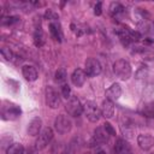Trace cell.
<instances>
[{
  "label": "cell",
  "instance_id": "obj_1",
  "mask_svg": "<svg viewBox=\"0 0 154 154\" xmlns=\"http://www.w3.org/2000/svg\"><path fill=\"white\" fill-rule=\"evenodd\" d=\"M20 107L10 101H2L1 106V119L2 120H16L20 117Z\"/></svg>",
  "mask_w": 154,
  "mask_h": 154
},
{
  "label": "cell",
  "instance_id": "obj_2",
  "mask_svg": "<svg viewBox=\"0 0 154 154\" xmlns=\"http://www.w3.org/2000/svg\"><path fill=\"white\" fill-rule=\"evenodd\" d=\"M113 72L120 79H128L131 76V65L125 59H119L113 64Z\"/></svg>",
  "mask_w": 154,
  "mask_h": 154
},
{
  "label": "cell",
  "instance_id": "obj_3",
  "mask_svg": "<svg viewBox=\"0 0 154 154\" xmlns=\"http://www.w3.org/2000/svg\"><path fill=\"white\" fill-rule=\"evenodd\" d=\"M83 112L88 118V120L91 123L99 122L101 117V109L97 107V105L94 101H85V103L83 105Z\"/></svg>",
  "mask_w": 154,
  "mask_h": 154
},
{
  "label": "cell",
  "instance_id": "obj_4",
  "mask_svg": "<svg viewBox=\"0 0 154 154\" xmlns=\"http://www.w3.org/2000/svg\"><path fill=\"white\" fill-rule=\"evenodd\" d=\"M54 129L58 134L65 135L71 131L72 129V122L71 119L65 114H59L54 120Z\"/></svg>",
  "mask_w": 154,
  "mask_h": 154
},
{
  "label": "cell",
  "instance_id": "obj_5",
  "mask_svg": "<svg viewBox=\"0 0 154 154\" xmlns=\"http://www.w3.org/2000/svg\"><path fill=\"white\" fill-rule=\"evenodd\" d=\"M53 136H54L53 129L52 128H45L40 132L38 137H37V140L35 142V149L36 150H41V149L46 148L49 144V142L53 140Z\"/></svg>",
  "mask_w": 154,
  "mask_h": 154
},
{
  "label": "cell",
  "instance_id": "obj_6",
  "mask_svg": "<svg viewBox=\"0 0 154 154\" xmlns=\"http://www.w3.org/2000/svg\"><path fill=\"white\" fill-rule=\"evenodd\" d=\"M46 103L52 109L58 108L60 106V103H61L60 94L52 85H47L46 87Z\"/></svg>",
  "mask_w": 154,
  "mask_h": 154
},
{
  "label": "cell",
  "instance_id": "obj_7",
  "mask_svg": "<svg viewBox=\"0 0 154 154\" xmlns=\"http://www.w3.org/2000/svg\"><path fill=\"white\" fill-rule=\"evenodd\" d=\"M66 111L72 117H79L83 112V105L81 103L79 99L75 95H71V97L67 100L66 103Z\"/></svg>",
  "mask_w": 154,
  "mask_h": 154
},
{
  "label": "cell",
  "instance_id": "obj_8",
  "mask_svg": "<svg viewBox=\"0 0 154 154\" xmlns=\"http://www.w3.org/2000/svg\"><path fill=\"white\" fill-rule=\"evenodd\" d=\"M85 75L88 77H96L101 73L102 71V66L100 64L99 60H96L95 58H88L85 60V67H84Z\"/></svg>",
  "mask_w": 154,
  "mask_h": 154
},
{
  "label": "cell",
  "instance_id": "obj_9",
  "mask_svg": "<svg viewBox=\"0 0 154 154\" xmlns=\"http://www.w3.org/2000/svg\"><path fill=\"white\" fill-rule=\"evenodd\" d=\"M108 132L105 130L103 126H99L94 130V135H93V140L91 142L95 143L96 146H100V144H103L108 141Z\"/></svg>",
  "mask_w": 154,
  "mask_h": 154
},
{
  "label": "cell",
  "instance_id": "obj_10",
  "mask_svg": "<svg viewBox=\"0 0 154 154\" xmlns=\"http://www.w3.org/2000/svg\"><path fill=\"white\" fill-rule=\"evenodd\" d=\"M137 143L143 150H149L154 146V137L149 134H141L137 137Z\"/></svg>",
  "mask_w": 154,
  "mask_h": 154
},
{
  "label": "cell",
  "instance_id": "obj_11",
  "mask_svg": "<svg viewBox=\"0 0 154 154\" xmlns=\"http://www.w3.org/2000/svg\"><path fill=\"white\" fill-rule=\"evenodd\" d=\"M114 152L116 154H132L131 147L124 138H118L114 143Z\"/></svg>",
  "mask_w": 154,
  "mask_h": 154
},
{
  "label": "cell",
  "instance_id": "obj_12",
  "mask_svg": "<svg viewBox=\"0 0 154 154\" xmlns=\"http://www.w3.org/2000/svg\"><path fill=\"white\" fill-rule=\"evenodd\" d=\"M85 77H87V75L83 69H76V70H73V72L71 75V82L76 87H82L85 82Z\"/></svg>",
  "mask_w": 154,
  "mask_h": 154
},
{
  "label": "cell",
  "instance_id": "obj_13",
  "mask_svg": "<svg viewBox=\"0 0 154 154\" xmlns=\"http://www.w3.org/2000/svg\"><path fill=\"white\" fill-rule=\"evenodd\" d=\"M41 125H42L41 118H38V117L32 118L29 122V124H28V134L30 136H37V135H40V132L42 131L41 130Z\"/></svg>",
  "mask_w": 154,
  "mask_h": 154
},
{
  "label": "cell",
  "instance_id": "obj_14",
  "mask_svg": "<svg viewBox=\"0 0 154 154\" xmlns=\"http://www.w3.org/2000/svg\"><path fill=\"white\" fill-rule=\"evenodd\" d=\"M122 95V88H120V84L119 83H113L107 90H106V99L107 100H111L112 102L118 100Z\"/></svg>",
  "mask_w": 154,
  "mask_h": 154
},
{
  "label": "cell",
  "instance_id": "obj_15",
  "mask_svg": "<svg viewBox=\"0 0 154 154\" xmlns=\"http://www.w3.org/2000/svg\"><path fill=\"white\" fill-rule=\"evenodd\" d=\"M22 73H23V77L29 82H35L38 77L37 71L32 65H23L22 66Z\"/></svg>",
  "mask_w": 154,
  "mask_h": 154
},
{
  "label": "cell",
  "instance_id": "obj_16",
  "mask_svg": "<svg viewBox=\"0 0 154 154\" xmlns=\"http://www.w3.org/2000/svg\"><path fill=\"white\" fill-rule=\"evenodd\" d=\"M100 109H101V116L105 117L106 119L112 118L113 114H114V106H113V102L111 100H107V99L103 100L102 103H101Z\"/></svg>",
  "mask_w": 154,
  "mask_h": 154
},
{
  "label": "cell",
  "instance_id": "obj_17",
  "mask_svg": "<svg viewBox=\"0 0 154 154\" xmlns=\"http://www.w3.org/2000/svg\"><path fill=\"white\" fill-rule=\"evenodd\" d=\"M49 32L52 35V37L58 41V42H61L63 41V30H61V26H60V23L59 22H52L49 23Z\"/></svg>",
  "mask_w": 154,
  "mask_h": 154
},
{
  "label": "cell",
  "instance_id": "obj_18",
  "mask_svg": "<svg viewBox=\"0 0 154 154\" xmlns=\"http://www.w3.org/2000/svg\"><path fill=\"white\" fill-rule=\"evenodd\" d=\"M32 37H34V43H35L36 47H42L43 46V43H45V34H43L41 26H36L35 28Z\"/></svg>",
  "mask_w": 154,
  "mask_h": 154
},
{
  "label": "cell",
  "instance_id": "obj_19",
  "mask_svg": "<svg viewBox=\"0 0 154 154\" xmlns=\"http://www.w3.org/2000/svg\"><path fill=\"white\" fill-rule=\"evenodd\" d=\"M109 13H111V16L112 17H118L119 14H122V13H124V6L120 4V2H117V1H113V2H111V5H109Z\"/></svg>",
  "mask_w": 154,
  "mask_h": 154
},
{
  "label": "cell",
  "instance_id": "obj_20",
  "mask_svg": "<svg viewBox=\"0 0 154 154\" xmlns=\"http://www.w3.org/2000/svg\"><path fill=\"white\" fill-rule=\"evenodd\" d=\"M6 154H24V147H23L22 143L14 142V143L8 146V148L6 150Z\"/></svg>",
  "mask_w": 154,
  "mask_h": 154
},
{
  "label": "cell",
  "instance_id": "obj_21",
  "mask_svg": "<svg viewBox=\"0 0 154 154\" xmlns=\"http://www.w3.org/2000/svg\"><path fill=\"white\" fill-rule=\"evenodd\" d=\"M55 82H58L59 84H65L66 83V79H67V72L64 67H60L55 71Z\"/></svg>",
  "mask_w": 154,
  "mask_h": 154
},
{
  "label": "cell",
  "instance_id": "obj_22",
  "mask_svg": "<svg viewBox=\"0 0 154 154\" xmlns=\"http://www.w3.org/2000/svg\"><path fill=\"white\" fill-rule=\"evenodd\" d=\"M45 19H47L49 23L52 22H59V16L57 12L52 11V10H47L45 12Z\"/></svg>",
  "mask_w": 154,
  "mask_h": 154
},
{
  "label": "cell",
  "instance_id": "obj_23",
  "mask_svg": "<svg viewBox=\"0 0 154 154\" xmlns=\"http://www.w3.org/2000/svg\"><path fill=\"white\" fill-rule=\"evenodd\" d=\"M0 52H1L2 58H5V60L12 61V60L14 59V54H13V52H12L10 48H7V47H2Z\"/></svg>",
  "mask_w": 154,
  "mask_h": 154
},
{
  "label": "cell",
  "instance_id": "obj_24",
  "mask_svg": "<svg viewBox=\"0 0 154 154\" xmlns=\"http://www.w3.org/2000/svg\"><path fill=\"white\" fill-rule=\"evenodd\" d=\"M60 93H61V95L65 97V99H70L71 97V88H70V85L67 84V83H65V84H61V87H60Z\"/></svg>",
  "mask_w": 154,
  "mask_h": 154
},
{
  "label": "cell",
  "instance_id": "obj_25",
  "mask_svg": "<svg viewBox=\"0 0 154 154\" xmlns=\"http://www.w3.org/2000/svg\"><path fill=\"white\" fill-rule=\"evenodd\" d=\"M16 22H18V18L17 17H5L1 20V24L2 25H10V24H13Z\"/></svg>",
  "mask_w": 154,
  "mask_h": 154
},
{
  "label": "cell",
  "instance_id": "obj_26",
  "mask_svg": "<svg viewBox=\"0 0 154 154\" xmlns=\"http://www.w3.org/2000/svg\"><path fill=\"white\" fill-rule=\"evenodd\" d=\"M102 126L105 128V130H106V131L108 132V135H109V136H114V135H116V130L113 129V126H112V125H111L109 123H107V122H105Z\"/></svg>",
  "mask_w": 154,
  "mask_h": 154
},
{
  "label": "cell",
  "instance_id": "obj_27",
  "mask_svg": "<svg viewBox=\"0 0 154 154\" xmlns=\"http://www.w3.org/2000/svg\"><path fill=\"white\" fill-rule=\"evenodd\" d=\"M94 13L96 14V16H100L101 13H102V2H96V5H95V7H94Z\"/></svg>",
  "mask_w": 154,
  "mask_h": 154
},
{
  "label": "cell",
  "instance_id": "obj_28",
  "mask_svg": "<svg viewBox=\"0 0 154 154\" xmlns=\"http://www.w3.org/2000/svg\"><path fill=\"white\" fill-rule=\"evenodd\" d=\"M96 154H106V152L105 150H97Z\"/></svg>",
  "mask_w": 154,
  "mask_h": 154
},
{
  "label": "cell",
  "instance_id": "obj_29",
  "mask_svg": "<svg viewBox=\"0 0 154 154\" xmlns=\"http://www.w3.org/2000/svg\"><path fill=\"white\" fill-rule=\"evenodd\" d=\"M83 154H90V153H89V152H85V153H83Z\"/></svg>",
  "mask_w": 154,
  "mask_h": 154
},
{
  "label": "cell",
  "instance_id": "obj_30",
  "mask_svg": "<svg viewBox=\"0 0 154 154\" xmlns=\"http://www.w3.org/2000/svg\"><path fill=\"white\" fill-rule=\"evenodd\" d=\"M63 154H70V153H63Z\"/></svg>",
  "mask_w": 154,
  "mask_h": 154
}]
</instances>
